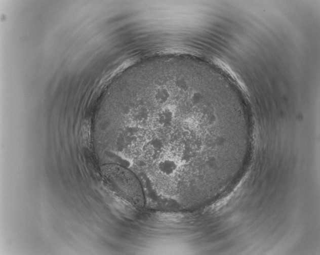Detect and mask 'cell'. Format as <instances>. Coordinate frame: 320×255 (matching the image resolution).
I'll return each mask as SVG.
<instances>
[{"label": "cell", "instance_id": "cell-1", "mask_svg": "<svg viewBox=\"0 0 320 255\" xmlns=\"http://www.w3.org/2000/svg\"><path fill=\"white\" fill-rule=\"evenodd\" d=\"M210 75L195 66L157 79L132 110L135 143L193 180L208 177L239 152L248 132L239 104L231 94H215Z\"/></svg>", "mask_w": 320, "mask_h": 255}, {"label": "cell", "instance_id": "cell-2", "mask_svg": "<svg viewBox=\"0 0 320 255\" xmlns=\"http://www.w3.org/2000/svg\"><path fill=\"white\" fill-rule=\"evenodd\" d=\"M113 191L136 208H142L146 201L143 186L130 171L119 166H111L104 172Z\"/></svg>", "mask_w": 320, "mask_h": 255}]
</instances>
